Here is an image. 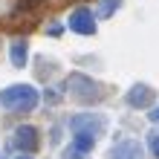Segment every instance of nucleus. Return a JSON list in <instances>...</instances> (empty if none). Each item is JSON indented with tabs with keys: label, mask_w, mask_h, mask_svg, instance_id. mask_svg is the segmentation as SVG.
Segmentation results:
<instances>
[{
	"label": "nucleus",
	"mask_w": 159,
	"mask_h": 159,
	"mask_svg": "<svg viewBox=\"0 0 159 159\" xmlns=\"http://www.w3.org/2000/svg\"><path fill=\"white\" fill-rule=\"evenodd\" d=\"M110 159H145V151L136 139H119L110 148Z\"/></svg>",
	"instance_id": "423d86ee"
},
{
	"label": "nucleus",
	"mask_w": 159,
	"mask_h": 159,
	"mask_svg": "<svg viewBox=\"0 0 159 159\" xmlns=\"http://www.w3.org/2000/svg\"><path fill=\"white\" fill-rule=\"evenodd\" d=\"M119 6H121V0H98V17H101V20L110 17Z\"/></svg>",
	"instance_id": "9d476101"
},
{
	"label": "nucleus",
	"mask_w": 159,
	"mask_h": 159,
	"mask_svg": "<svg viewBox=\"0 0 159 159\" xmlns=\"http://www.w3.org/2000/svg\"><path fill=\"white\" fill-rule=\"evenodd\" d=\"M153 98H156V93L148 87V84H136V87L127 93V104L130 107H151Z\"/></svg>",
	"instance_id": "0eeeda50"
},
{
	"label": "nucleus",
	"mask_w": 159,
	"mask_h": 159,
	"mask_svg": "<svg viewBox=\"0 0 159 159\" xmlns=\"http://www.w3.org/2000/svg\"><path fill=\"white\" fill-rule=\"evenodd\" d=\"M67 93L72 101H81V104H96V101L104 98V87L98 81L81 75V72H72L67 78Z\"/></svg>",
	"instance_id": "f03ea898"
},
{
	"label": "nucleus",
	"mask_w": 159,
	"mask_h": 159,
	"mask_svg": "<svg viewBox=\"0 0 159 159\" xmlns=\"http://www.w3.org/2000/svg\"><path fill=\"white\" fill-rule=\"evenodd\" d=\"M64 156H67V159H78L81 153H78V151H72V148H70V151H67V153H64Z\"/></svg>",
	"instance_id": "ddd939ff"
},
{
	"label": "nucleus",
	"mask_w": 159,
	"mask_h": 159,
	"mask_svg": "<svg viewBox=\"0 0 159 159\" xmlns=\"http://www.w3.org/2000/svg\"><path fill=\"white\" fill-rule=\"evenodd\" d=\"M93 145H96V139L87 136V133H75V139H72V151H78V153L93 151Z\"/></svg>",
	"instance_id": "1a4fd4ad"
},
{
	"label": "nucleus",
	"mask_w": 159,
	"mask_h": 159,
	"mask_svg": "<svg viewBox=\"0 0 159 159\" xmlns=\"http://www.w3.org/2000/svg\"><path fill=\"white\" fill-rule=\"evenodd\" d=\"M148 116H151V121H156V125H159V104H156V107H153Z\"/></svg>",
	"instance_id": "f8f14e48"
},
{
	"label": "nucleus",
	"mask_w": 159,
	"mask_h": 159,
	"mask_svg": "<svg viewBox=\"0 0 159 159\" xmlns=\"http://www.w3.org/2000/svg\"><path fill=\"white\" fill-rule=\"evenodd\" d=\"M0 104L15 113H32L38 107V90L32 84H12V87L0 90Z\"/></svg>",
	"instance_id": "f257e3e1"
},
{
	"label": "nucleus",
	"mask_w": 159,
	"mask_h": 159,
	"mask_svg": "<svg viewBox=\"0 0 159 159\" xmlns=\"http://www.w3.org/2000/svg\"><path fill=\"white\" fill-rule=\"evenodd\" d=\"M12 67H26V58H29V46H26V41H20L17 38L15 43H12Z\"/></svg>",
	"instance_id": "6e6552de"
},
{
	"label": "nucleus",
	"mask_w": 159,
	"mask_h": 159,
	"mask_svg": "<svg viewBox=\"0 0 159 159\" xmlns=\"http://www.w3.org/2000/svg\"><path fill=\"white\" fill-rule=\"evenodd\" d=\"M12 148L29 156L35 148H38V130L29 127V125H20V127L15 130V136H12Z\"/></svg>",
	"instance_id": "20e7f679"
},
{
	"label": "nucleus",
	"mask_w": 159,
	"mask_h": 159,
	"mask_svg": "<svg viewBox=\"0 0 159 159\" xmlns=\"http://www.w3.org/2000/svg\"><path fill=\"white\" fill-rule=\"evenodd\" d=\"M70 29L78 32V35H96V15H93L90 9L78 6L75 12L70 15Z\"/></svg>",
	"instance_id": "39448f33"
},
{
	"label": "nucleus",
	"mask_w": 159,
	"mask_h": 159,
	"mask_svg": "<svg viewBox=\"0 0 159 159\" xmlns=\"http://www.w3.org/2000/svg\"><path fill=\"white\" fill-rule=\"evenodd\" d=\"M17 159H32V156H26V153H20V156H17Z\"/></svg>",
	"instance_id": "4468645a"
},
{
	"label": "nucleus",
	"mask_w": 159,
	"mask_h": 159,
	"mask_svg": "<svg viewBox=\"0 0 159 159\" xmlns=\"http://www.w3.org/2000/svg\"><path fill=\"white\" fill-rule=\"evenodd\" d=\"M148 142H151V151H153V156L159 159V133H156V130H151V133H148Z\"/></svg>",
	"instance_id": "9b49d317"
},
{
	"label": "nucleus",
	"mask_w": 159,
	"mask_h": 159,
	"mask_svg": "<svg viewBox=\"0 0 159 159\" xmlns=\"http://www.w3.org/2000/svg\"><path fill=\"white\" fill-rule=\"evenodd\" d=\"M70 127H72V133H87V136L96 139V136L104 133L107 119L101 116V113H78V116L70 119Z\"/></svg>",
	"instance_id": "7ed1b4c3"
}]
</instances>
